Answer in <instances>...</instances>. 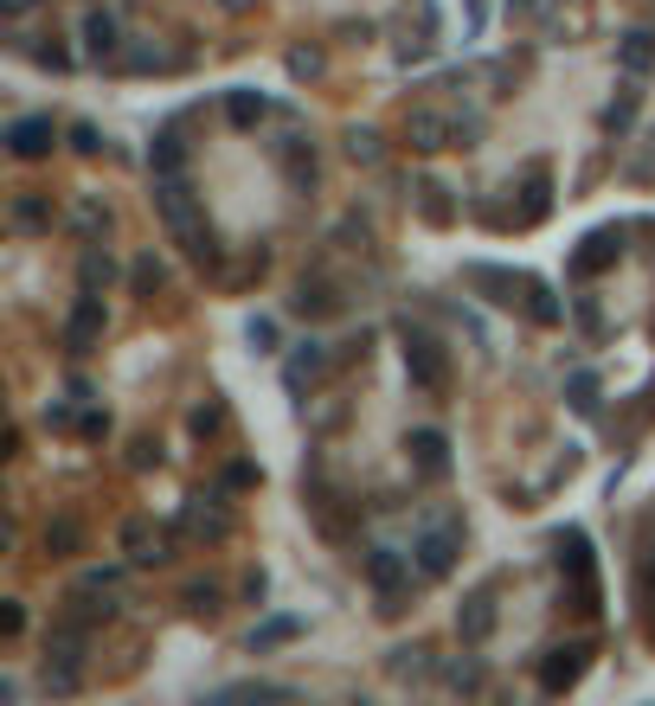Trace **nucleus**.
Segmentation results:
<instances>
[{"label":"nucleus","instance_id":"obj_49","mask_svg":"<svg viewBox=\"0 0 655 706\" xmlns=\"http://www.w3.org/2000/svg\"><path fill=\"white\" fill-rule=\"evenodd\" d=\"M0 635H7V642H20V635H26V604H20V597H7V604H0Z\"/></svg>","mask_w":655,"mask_h":706},{"label":"nucleus","instance_id":"obj_20","mask_svg":"<svg viewBox=\"0 0 655 706\" xmlns=\"http://www.w3.org/2000/svg\"><path fill=\"white\" fill-rule=\"evenodd\" d=\"M386 675H392L399 688H425V681L437 675L431 642H399V648H386Z\"/></svg>","mask_w":655,"mask_h":706},{"label":"nucleus","instance_id":"obj_19","mask_svg":"<svg viewBox=\"0 0 655 706\" xmlns=\"http://www.w3.org/2000/svg\"><path fill=\"white\" fill-rule=\"evenodd\" d=\"M637 110H643V77H623V84H617V97L604 103V116H597V129H604V136H610V141H623V136H630V129H637Z\"/></svg>","mask_w":655,"mask_h":706},{"label":"nucleus","instance_id":"obj_35","mask_svg":"<svg viewBox=\"0 0 655 706\" xmlns=\"http://www.w3.org/2000/svg\"><path fill=\"white\" fill-rule=\"evenodd\" d=\"M527 322L533 328H566V302L553 295V282L533 277V295H527Z\"/></svg>","mask_w":655,"mask_h":706},{"label":"nucleus","instance_id":"obj_28","mask_svg":"<svg viewBox=\"0 0 655 706\" xmlns=\"http://www.w3.org/2000/svg\"><path fill=\"white\" fill-rule=\"evenodd\" d=\"M116 46H123V39H116V13L90 7V13H84V52L103 65V59H116Z\"/></svg>","mask_w":655,"mask_h":706},{"label":"nucleus","instance_id":"obj_15","mask_svg":"<svg viewBox=\"0 0 655 706\" xmlns=\"http://www.w3.org/2000/svg\"><path fill=\"white\" fill-rule=\"evenodd\" d=\"M405 463H412V476L418 482H450V437L443 430H412L405 437Z\"/></svg>","mask_w":655,"mask_h":706},{"label":"nucleus","instance_id":"obj_29","mask_svg":"<svg viewBox=\"0 0 655 706\" xmlns=\"http://www.w3.org/2000/svg\"><path fill=\"white\" fill-rule=\"evenodd\" d=\"M225 123H231V129L270 123V97H264V90H225Z\"/></svg>","mask_w":655,"mask_h":706},{"label":"nucleus","instance_id":"obj_18","mask_svg":"<svg viewBox=\"0 0 655 706\" xmlns=\"http://www.w3.org/2000/svg\"><path fill=\"white\" fill-rule=\"evenodd\" d=\"M302 630H308V617H295V610H270V617H257V630L244 635V655H277V648L302 642Z\"/></svg>","mask_w":655,"mask_h":706},{"label":"nucleus","instance_id":"obj_26","mask_svg":"<svg viewBox=\"0 0 655 706\" xmlns=\"http://www.w3.org/2000/svg\"><path fill=\"white\" fill-rule=\"evenodd\" d=\"M264 270H270V251H264V244H251V251H244L238 264H218L213 282L225 289V295H238V289H251V282L264 277Z\"/></svg>","mask_w":655,"mask_h":706},{"label":"nucleus","instance_id":"obj_7","mask_svg":"<svg viewBox=\"0 0 655 706\" xmlns=\"http://www.w3.org/2000/svg\"><path fill=\"white\" fill-rule=\"evenodd\" d=\"M180 540H187V533H180V527H154V514H129L123 533H116V546L129 553V565H167Z\"/></svg>","mask_w":655,"mask_h":706},{"label":"nucleus","instance_id":"obj_45","mask_svg":"<svg viewBox=\"0 0 655 706\" xmlns=\"http://www.w3.org/2000/svg\"><path fill=\"white\" fill-rule=\"evenodd\" d=\"M572 315H579V328L591 341H604V308H597V295H572Z\"/></svg>","mask_w":655,"mask_h":706},{"label":"nucleus","instance_id":"obj_57","mask_svg":"<svg viewBox=\"0 0 655 706\" xmlns=\"http://www.w3.org/2000/svg\"><path fill=\"white\" fill-rule=\"evenodd\" d=\"M218 7H225V13H251L257 0H218Z\"/></svg>","mask_w":655,"mask_h":706},{"label":"nucleus","instance_id":"obj_5","mask_svg":"<svg viewBox=\"0 0 655 706\" xmlns=\"http://www.w3.org/2000/svg\"><path fill=\"white\" fill-rule=\"evenodd\" d=\"M502 578H482V584H469L463 591V604H456V642L463 648H482L489 635H495V623H502Z\"/></svg>","mask_w":655,"mask_h":706},{"label":"nucleus","instance_id":"obj_27","mask_svg":"<svg viewBox=\"0 0 655 706\" xmlns=\"http://www.w3.org/2000/svg\"><path fill=\"white\" fill-rule=\"evenodd\" d=\"M148 167H154V174H187V136H180V123L154 129V141H148Z\"/></svg>","mask_w":655,"mask_h":706},{"label":"nucleus","instance_id":"obj_11","mask_svg":"<svg viewBox=\"0 0 655 706\" xmlns=\"http://www.w3.org/2000/svg\"><path fill=\"white\" fill-rule=\"evenodd\" d=\"M328 366H335L328 341H315V335H308V341H295L290 360H284V392H290V399H308V392L328 379Z\"/></svg>","mask_w":655,"mask_h":706},{"label":"nucleus","instance_id":"obj_3","mask_svg":"<svg viewBox=\"0 0 655 706\" xmlns=\"http://www.w3.org/2000/svg\"><path fill=\"white\" fill-rule=\"evenodd\" d=\"M463 289H476L489 308H520L527 315V295H533V277L527 270H508V264H489V257H476V264H463Z\"/></svg>","mask_w":655,"mask_h":706},{"label":"nucleus","instance_id":"obj_8","mask_svg":"<svg viewBox=\"0 0 655 706\" xmlns=\"http://www.w3.org/2000/svg\"><path fill=\"white\" fill-rule=\"evenodd\" d=\"M412 578H425L412 553H399V546H366V584H373V597H412Z\"/></svg>","mask_w":655,"mask_h":706},{"label":"nucleus","instance_id":"obj_48","mask_svg":"<svg viewBox=\"0 0 655 706\" xmlns=\"http://www.w3.org/2000/svg\"><path fill=\"white\" fill-rule=\"evenodd\" d=\"M257 482H264L257 463H231V469H225V494H244V489H257Z\"/></svg>","mask_w":655,"mask_h":706},{"label":"nucleus","instance_id":"obj_44","mask_svg":"<svg viewBox=\"0 0 655 706\" xmlns=\"http://www.w3.org/2000/svg\"><path fill=\"white\" fill-rule=\"evenodd\" d=\"M348 154H354L361 167H379V161H386V148H379V129H348Z\"/></svg>","mask_w":655,"mask_h":706},{"label":"nucleus","instance_id":"obj_14","mask_svg":"<svg viewBox=\"0 0 655 706\" xmlns=\"http://www.w3.org/2000/svg\"><path fill=\"white\" fill-rule=\"evenodd\" d=\"M405 148H418V154H437V148H456V116H443L431 103H418V110H405Z\"/></svg>","mask_w":655,"mask_h":706},{"label":"nucleus","instance_id":"obj_30","mask_svg":"<svg viewBox=\"0 0 655 706\" xmlns=\"http://www.w3.org/2000/svg\"><path fill=\"white\" fill-rule=\"evenodd\" d=\"M437 681H443L450 694H482V655H476V648H463V655H450V661L437 668Z\"/></svg>","mask_w":655,"mask_h":706},{"label":"nucleus","instance_id":"obj_46","mask_svg":"<svg viewBox=\"0 0 655 706\" xmlns=\"http://www.w3.org/2000/svg\"><path fill=\"white\" fill-rule=\"evenodd\" d=\"M244 341L257 353H277V322H270V315H251V322H244Z\"/></svg>","mask_w":655,"mask_h":706},{"label":"nucleus","instance_id":"obj_56","mask_svg":"<svg viewBox=\"0 0 655 706\" xmlns=\"http://www.w3.org/2000/svg\"><path fill=\"white\" fill-rule=\"evenodd\" d=\"M533 7H540V0H508V20H527Z\"/></svg>","mask_w":655,"mask_h":706},{"label":"nucleus","instance_id":"obj_55","mask_svg":"<svg viewBox=\"0 0 655 706\" xmlns=\"http://www.w3.org/2000/svg\"><path fill=\"white\" fill-rule=\"evenodd\" d=\"M33 7H39V0H0V13H7V20H20V13H33Z\"/></svg>","mask_w":655,"mask_h":706},{"label":"nucleus","instance_id":"obj_6","mask_svg":"<svg viewBox=\"0 0 655 706\" xmlns=\"http://www.w3.org/2000/svg\"><path fill=\"white\" fill-rule=\"evenodd\" d=\"M591 655H597V642H591V635L553 642V648L540 655V694H572V688L584 681V668H591Z\"/></svg>","mask_w":655,"mask_h":706},{"label":"nucleus","instance_id":"obj_10","mask_svg":"<svg viewBox=\"0 0 655 706\" xmlns=\"http://www.w3.org/2000/svg\"><path fill=\"white\" fill-rule=\"evenodd\" d=\"M0 141H7L13 161H52V148H59V123H52L46 110H33V116H13V123L0 129Z\"/></svg>","mask_w":655,"mask_h":706},{"label":"nucleus","instance_id":"obj_50","mask_svg":"<svg viewBox=\"0 0 655 706\" xmlns=\"http://www.w3.org/2000/svg\"><path fill=\"white\" fill-rule=\"evenodd\" d=\"M72 148L84 154V161H97V154H103V136H97V123H72Z\"/></svg>","mask_w":655,"mask_h":706},{"label":"nucleus","instance_id":"obj_53","mask_svg":"<svg viewBox=\"0 0 655 706\" xmlns=\"http://www.w3.org/2000/svg\"><path fill=\"white\" fill-rule=\"evenodd\" d=\"M264 591H270V571L251 565V571H244V604H264Z\"/></svg>","mask_w":655,"mask_h":706},{"label":"nucleus","instance_id":"obj_16","mask_svg":"<svg viewBox=\"0 0 655 706\" xmlns=\"http://www.w3.org/2000/svg\"><path fill=\"white\" fill-rule=\"evenodd\" d=\"M412 212H418V218H425L431 231H450V225L463 218V200H456V193H450V187H443L437 174H425V180L412 187Z\"/></svg>","mask_w":655,"mask_h":706},{"label":"nucleus","instance_id":"obj_23","mask_svg":"<svg viewBox=\"0 0 655 706\" xmlns=\"http://www.w3.org/2000/svg\"><path fill=\"white\" fill-rule=\"evenodd\" d=\"M348 302L335 295V282H322V277H302L295 282V295H290V315H302V322H328V315H341Z\"/></svg>","mask_w":655,"mask_h":706},{"label":"nucleus","instance_id":"obj_33","mask_svg":"<svg viewBox=\"0 0 655 706\" xmlns=\"http://www.w3.org/2000/svg\"><path fill=\"white\" fill-rule=\"evenodd\" d=\"M180 610H187V617H200V623H213L218 610H225V584H213V578H193V584L180 591Z\"/></svg>","mask_w":655,"mask_h":706},{"label":"nucleus","instance_id":"obj_42","mask_svg":"<svg viewBox=\"0 0 655 706\" xmlns=\"http://www.w3.org/2000/svg\"><path fill=\"white\" fill-rule=\"evenodd\" d=\"M231 430V412H225V399H206V405H193V437H225Z\"/></svg>","mask_w":655,"mask_h":706},{"label":"nucleus","instance_id":"obj_17","mask_svg":"<svg viewBox=\"0 0 655 706\" xmlns=\"http://www.w3.org/2000/svg\"><path fill=\"white\" fill-rule=\"evenodd\" d=\"M59 617H72V623H84V630H103L110 617H116V591H103V584H84L77 578L72 591H65V610Z\"/></svg>","mask_w":655,"mask_h":706},{"label":"nucleus","instance_id":"obj_12","mask_svg":"<svg viewBox=\"0 0 655 706\" xmlns=\"http://www.w3.org/2000/svg\"><path fill=\"white\" fill-rule=\"evenodd\" d=\"M103 335H110V308H103V295L77 289L72 315H65V348H72V353H97V348H103Z\"/></svg>","mask_w":655,"mask_h":706},{"label":"nucleus","instance_id":"obj_39","mask_svg":"<svg viewBox=\"0 0 655 706\" xmlns=\"http://www.w3.org/2000/svg\"><path fill=\"white\" fill-rule=\"evenodd\" d=\"M637 623H643V642L655 648V559H643V571H637Z\"/></svg>","mask_w":655,"mask_h":706},{"label":"nucleus","instance_id":"obj_13","mask_svg":"<svg viewBox=\"0 0 655 706\" xmlns=\"http://www.w3.org/2000/svg\"><path fill=\"white\" fill-rule=\"evenodd\" d=\"M52 218H59V206H52L46 187H20V193L7 200V231H13V238H46Z\"/></svg>","mask_w":655,"mask_h":706},{"label":"nucleus","instance_id":"obj_38","mask_svg":"<svg viewBox=\"0 0 655 706\" xmlns=\"http://www.w3.org/2000/svg\"><path fill=\"white\" fill-rule=\"evenodd\" d=\"M597 392H604V386H597V373H591V366H579V373L566 379V405H572L579 418H597Z\"/></svg>","mask_w":655,"mask_h":706},{"label":"nucleus","instance_id":"obj_25","mask_svg":"<svg viewBox=\"0 0 655 706\" xmlns=\"http://www.w3.org/2000/svg\"><path fill=\"white\" fill-rule=\"evenodd\" d=\"M553 559H559V578L597 571V559H591V533H584V527H559V533H553Z\"/></svg>","mask_w":655,"mask_h":706},{"label":"nucleus","instance_id":"obj_41","mask_svg":"<svg viewBox=\"0 0 655 706\" xmlns=\"http://www.w3.org/2000/svg\"><path fill=\"white\" fill-rule=\"evenodd\" d=\"M295 688L284 681H231V688H218V701H290Z\"/></svg>","mask_w":655,"mask_h":706},{"label":"nucleus","instance_id":"obj_4","mask_svg":"<svg viewBox=\"0 0 655 706\" xmlns=\"http://www.w3.org/2000/svg\"><path fill=\"white\" fill-rule=\"evenodd\" d=\"M630 231H637V225H597V231H584L579 251L566 257V277L591 282V277H604V270H617V257L630 251Z\"/></svg>","mask_w":655,"mask_h":706},{"label":"nucleus","instance_id":"obj_47","mask_svg":"<svg viewBox=\"0 0 655 706\" xmlns=\"http://www.w3.org/2000/svg\"><path fill=\"white\" fill-rule=\"evenodd\" d=\"M322 46H290V77H322Z\"/></svg>","mask_w":655,"mask_h":706},{"label":"nucleus","instance_id":"obj_36","mask_svg":"<svg viewBox=\"0 0 655 706\" xmlns=\"http://www.w3.org/2000/svg\"><path fill=\"white\" fill-rule=\"evenodd\" d=\"M72 225H77V238H84V244H110V225H116V218H110V206H103V200H77Z\"/></svg>","mask_w":655,"mask_h":706},{"label":"nucleus","instance_id":"obj_24","mask_svg":"<svg viewBox=\"0 0 655 706\" xmlns=\"http://www.w3.org/2000/svg\"><path fill=\"white\" fill-rule=\"evenodd\" d=\"M617 71H623V77H650L655 71V26H630V33L617 39Z\"/></svg>","mask_w":655,"mask_h":706},{"label":"nucleus","instance_id":"obj_40","mask_svg":"<svg viewBox=\"0 0 655 706\" xmlns=\"http://www.w3.org/2000/svg\"><path fill=\"white\" fill-rule=\"evenodd\" d=\"M623 180H630V187H655V129H643L637 154L623 161Z\"/></svg>","mask_w":655,"mask_h":706},{"label":"nucleus","instance_id":"obj_31","mask_svg":"<svg viewBox=\"0 0 655 706\" xmlns=\"http://www.w3.org/2000/svg\"><path fill=\"white\" fill-rule=\"evenodd\" d=\"M110 282H116V257H110V244H84V257H77V289L103 295Z\"/></svg>","mask_w":655,"mask_h":706},{"label":"nucleus","instance_id":"obj_34","mask_svg":"<svg viewBox=\"0 0 655 706\" xmlns=\"http://www.w3.org/2000/svg\"><path fill=\"white\" fill-rule=\"evenodd\" d=\"M77 688H84V668H77V661H46V655H39V694L72 701Z\"/></svg>","mask_w":655,"mask_h":706},{"label":"nucleus","instance_id":"obj_2","mask_svg":"<svg viewBox=\"0 0 655 706\" xmlns=\"http://www.w3.org/2000/svg\"><path fill=\"white\" fill-rule=\"evenodd\" d=\"M463 540H469V527H463V514H425L418 520V533H412V559L425 578H450L456 571V553H463Z\"/></svg>","mask_w":655,"mask_h":706},{"label":"nucleus","instance_id":"obj_32","mask_svg":"<svg viewBox=\"0 0 655 706\" xmlns=\"http://www.w3.org/2000/svg\"><path fill=\"white\" fill-rule=\"evenodd\" d=\"M559 591H566V610H579V617H597V610H604V584H597V571H572V578H559Z\"/></svg>","mask_w":655,"mask_h":706},{"label":"nucleus","instance_id":"obj_21","mask_svg":"<svg viewBox=\"0 0 655 706\" xmlns=\"http://www.w3.org/2000/svg\"><path fill=\"white\" fill-rule=\"evenodd\" d=\"M84 540H90V533H84V520H77L72 507H59V514L39 527V546H46V559H77V553H84Z\"/></svg>","mask_w":655,"mask_h":706},{"label":"nucleus","instance_id":"obj_51","mask_svg":"<svg viewBox=\"0 0 655 706\" xmlns=\"http://www.w3.org/2000/svg\"><path fill=\"white\" fill-rule=\"evenodd\" d=\"M77 437H84V443L110 437V412H97V405H90V412H77Z\"/></svg>","mask_w":655,"mask_h":706},{"label":"nucleus","instance_id":"obj_52","mask_svg":"<svg viewBox=\"0 0 655 706\" xmlns=\"http://www.w3.org/2000/svg\"><path fill=\"white\" fill-rule=\"evenodd\" d=\"M129 463H136V469H161V443H154V437H136V443H129Z\"/></svg>","mask_w":655,"mask_h":706},{"label":"nucleus","instance_id":"obj_37","mask_svg":"<svg viewBox=\"0 0 655 706\" xmlns=\"http://www.w3.org/2000/svg\"><path fill=\"white\" fill-rule=\"evenodd\" d=\"M161 289H167V264H161L154 251H142V257L129 264V295H142V302H154Z\"/></svg>","mask_w":655,"mask_h":706},{"label":"nucleus","instance_id":"obj_22","mask_svg":"<svg viewBox=\"0 0 655 706\" xmlns=\"http://www.w3.org/2000/svg\"><path fill=\"white\" fill-rule=\"evenodd\" d=\"M90 635H97V630H84V623H72V617H59V623L46 630V642H39V655H46V661H77V668H84V661H90Z\"/></svg>","mask_w":655,"mask_h":706},{"label":"nucleus","instance_id":"obj_54","mask_svg":"<svg viewBox=\"0 0 655 706\" xmlns=\"http://www.w3.org/2000/svg\"><path fill=\"white\" fill-rule=\"evenodd\" d=\"M482 26H489V0H463V33L476 39Z\"/></svg>","mask_w":655,"mask_h":706},{"label":"nucleus","instance_id":"obj_1","mask_svg":"<svg viewBox=\"0 0 655 706\" xmlns=\"http://www.w3.org/2000/svg\"><path fill=\"white\" fill-rule=\"evenodd\" d=\"M399 341H405V379H412L425 399L443 405V399H450V379H456V373H450V348L437 341L431 328H412V322H399Z\"/></svg>","mask_w":655,"mask_h":706},{"label":"nucleus","instance_id":"obj_9","mask_svg":"<svg viewBox=\"0 0 655 706\" xmlns=\"http://www.w3.org/2000/svg\"><path fill=\"white\" fill-rule=\"evenodd\" d=\"M187 540H206V546H218V540H231V527H238V514L225 507V494H193L187 507H180V520H174Z\"/></svg>","mask_w":655,"mask_h":706},{"label":"nucleus","instance_id":"obj_43","mask_svg":"<svg viewBox=\"0 0 655 706\" xmlns=\"http://www.w3.org/2000/svg\"><path fill=\"white\" fill-rule=\"evenodd\" d=\"M13 52H26L33 65H46V71H72V65H77V59L65 52V46H59V39H52V46H26V39H13Z\"/></svg>","mask_w":655,"mask_h":706}]
</instances>
